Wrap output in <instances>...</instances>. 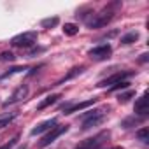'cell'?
<instances>
[{
    "mask_svg": "<svg viewBox=\"0 0 149 149\" xmlns=\"http://www.w3.org/2000/svg\"><path fill=\"white\" fill-rule=\"evenodd\" d=\"M109 137V133H100V135H97L95 139H88L86 142H83L77 149H100V146L104 144V140Z\"/></svg>",
    "mask_w": 149,
    "mask_h": 149,
    "instance_id": "277c9868",
    "label": "cell"
},
{
    "mask_svg": "<svg viewBox=\"0 0 149 149\" xmlns=\"http://www.w3.org/2000/svg\"><path fill=\"white\" fill-rule=\"evenodd\" d=\"M137 39H139V32H130V33H126V35L121 37V44H132Z\"/></svg>",
    "mask_w": 149,
    "mask_h": 149,
    "instance_id": "9a60e30c",
    "label": "cell"
},
{
    "mask_svg": "<svg viewBox=\"0 0 149 149\" xmlns=\"http://www.w3.org/2000/svg\"><path fill=\"white\" fill-rule=\"evenodd\" d=\"M105 118V109H97V111H91L88 112V116L84 118V123H83V130H90L93 126H97L98 123H102Z\"/></svg>",
    "mask_w": 149,
    "mask_h": 149,
    "instance_id": "7a4b0ae2",
    "label": "cell"
},
{
    "mask_svg": "<svg viewBox=\"0 0 149 149\" xmlns=\"http://www.w3.org/2000/svg\"><path fill=\"white\" fill-rule=\"evenodd\" d=\"M95 102H97V98H91V100H86V102L76 104V105H72V107H68V109L65 111V114H74V112H77V111H83V109H86V107L93 105Z\"/></svg>",
    "mask_w": 149,
    "mask_h": 149,
    "instance_id": "8fae6325",
    "label": "cell"
},
{
    "mask_svg": "<svg viewBox=\"0 0 149 149\" xmlns=\"http://www.w3.org/2000/svg\"><path fill=\"white\" fill-rule=\"evenodd\" d=\"M63 32L67 33V35H76L77 32H79V26L77 25H74V23H65V26H63Z\"/></svg>",
    "mask_w": 149,
    "mask_h": 149,
    "instance_id": "2e32d148",
    "label": "cell"
},
{
    "mask_svg": "<svg viewBox=\"0 0 149 149\" xmlns=\"http://www.w3.org/2000/svg\"><path fill=\"white\" fill-rule=\"evenodd\" d=\"M128 84H130L128 81H121V83H116V84H112V86H111L109 90H111V91H118V90H125V88H128Z\"/></svg>",
    "mask_w": 149,
    "mask_h": 149,
    "instance_id": "d6986e66",
    "label": "cell"
},
{
    "mask_svg": "<svg viewBox=\"0 0 149 149\" xmlns=\"http://www.w3.org/2000/svg\"><path fill=\"white\" fill-rule=\"evenodd\" d=\"M109 54H111V46L109 44H102V46H97V47L90 49V56L93 60H105Z\"/></svg>",
    "mask_w": 149,
    "mask_h": 149,
    "instance_id": "8992f818",
    "label": "cell"
},
{
    "mask_svg": "<svg viewBox=\"0 0 149 149\" xmlns=\"http://www.w3.org/2000/svg\"><path fill=\"white\" fill-rule=\"evenodd\" d=\"M130 74H132V72H119V74H114L112 77H109V79L102 81L98 86H100V88H105L107 84H116V83H121V81H125V79L130 76Z\"/></svg>",
    "mask_w": 149,
    "mask_h": 149,
    "instance_id": "9c48e42d",
    "label": "cell"
},
{
    "mask_svg": "<svg viewBox=\"0 0 149 149\" xmlns=\"http://www.w3.org/2000/svg\"><path fill=\"white\" fill-rule=\"evenodd\" d=\"M67 130H68V126H67V125H65V126H61V125H60V126L51 128V130H49V132L42 137V140L39 142V147H47L49 144H53V142H54V140H56L61 133H65Z\"/></svg>",
    "mask_w": 149,
    "mask_h": 149,
    "instance_id": "3957f363",
    "label": "cell"
},
{
    "mask_svg": "<svg viewBox=\"0 0 149 149\" xmlns=\"http://www.w3.org/2000/svg\"><path fill=\"white\" fill-rule=\"evenodd\" d=\"M137 137H139V140H142L144 144H147V140H149L147 128H142V130H139V132H137Z\"/></svg>",
    "mask_w": 149,
    "mask_h": 149,
    "instance_id": "ac0fdd59",
    "label": "cell"
},
{
    "mask_svg": "<svg viewBox=\"0 0 149 149\" xmlns=\"http://www.w3.org/2000/svg\"><path fill=\"white\" fill-rule=\"evenodd\" d=\"M35 42H37V32H23L11 40V44L16 47H30Z\"/></svg>",
    "mask_w": 149,
    "mask_h": 149,
    "instance_id": "6da1fadb",
    "label": "cell"
},
{
    "mask_svg": "<svg viewBox=\"0 0 149 149\" xmlns=\"http://www.w3.org/2000/svg\"><path fill=\"white\" fill-rule=\"evenodd\" d=\"M40 25H42L44 28H53V26L58 25V18H47V19H42Z\"/></svg>",
    "mask_w": 149,
    "mask_h": 149,
    "instance_id": "e0dca14e",
    "label": "cell"
},
{
    "mask_svg": "<svg viewBox=\"0 0 149 149\" xmlns=\"http://www.w3.org/2000/svg\"><path fill=\"white\" fill-rule=\"evenodd\" d=\"M54 126H56V119H47V121L37 125L35 128H32V135H40V133H44V132H49V130L54 128Z\"/></svg>",
    "mask_w": 149,
    "mask_h": 149,
    "instance_id": "ba28073f",
    "label": "cell"
},
{
    "mask_svg": "<svg viewBox=\"0 0 149 149\" xmlns=\"http://www.w3.org/2000/svg\"><path fill=\"white\" fill-rule=\"evenodd\" d=\"M135 112L140 114V116H147L149 112V107H147V95L144 93L137 102H135Z\"/></svg>",
    "mask_w": 149,
    "mask_h": 149,
    "instance_id": "30bf717a",
    "label": "cell"
},
{
    "mask_svg": "<svg viewBox=\"0 0 149 149\" xmlns=\"http://www.w3.org/2000/svg\"><path fill=\"white\" fill-rule=\"evenodd\" d=\"M114 149H121V147H114Z\"/></svg>",
    "mask_w": 149,
    "mask_h": 149,
    "instance_id": "603a6c76",
    "label": "cell"
},
{
    "mask_svg": "<svg viewBox=\"0 0 149 149\" xmlns=\"http://www.w3.org/2000/svg\"><path fill=\"white\" fill-rule=\"evenodd\" d=\"M14 54L9 53V51H4V53H0V61H14Z\"/></svg>",
    "mask_w": 149,
    "mask_h": 149,
    "instance_id": "ffe728a7",
    "label": "cell"
},
{
    "mask_svg": "<svg viewBox=\"0 0 149 149\" xmlns=\"http://www.w3.org/2000/svg\"><path fill=\"white\" fill-rule=\"evenodd\" d=\"M58 98H60V95H51V97H47L46 100H42V102L39 104V107H37V109H39V111H42V109H46V107L53 105V104H54Z\"/></svg>",
    "mask_w": 149,
    "mask_h": 149,
    "instance_id": "5bb4252c",
    "label": "cell"
},
{
    "mask_svg": "<svg viewBox=\"0 0 149 149\" xmlns=\"http://www.w3.org/2000/svg\"><path fill=\"white\" fill-rule=\"evenodd\" d=\"M26 95H28V86H26V84H23V86L16 88V90H14V93L11 95L9 102H7V105H9V104H16V102H21L23 98H26Z\"/></svg>",
    "mask_w": 149,
    "mask_h": 149,
    "instance_id": "52a82bcc",
    "label": "cell"
},
{
    "mask_svg": "<svg viewBox=\"0 0 149 149\" xmlns=\"http://www.w3.org/2000/svg\"><path fill=\"white\" fill-rule=\"evenodd\" d=\"M112 19V13H100V14H97L91 21H88V25L91 26V28H100V26H105L109 21Z\"/></svg>",
    "mask_w": 149,
    "mask_h": 149,
    "instance_id": "5b68a950",
    "label": "cell"
},
{
    "mask_svg": "<svg viewBox=\"0 0 149 149\" xmlns=\"http://www.w3.org/2000/svg\"><path fill=\"white\" fill-rule=\"evenodd\" d=\"M132 97H135V93H133V91H126V93L119 95V97H118V100H119L121 104H126V102H128V100H130Z\"/></svg>",
    "mask_w": 149,
    "mask_h": 149,
    "instance_id": "44dd1931",
    "label": "cell"
},
{
    "mask_svg": "<svg viewBox=\"0 0 149 149\" xmlns=\"http://www.w3.org/2000/svg\"><path fill=\"white\" fill-rule=\"evenodd\" d=\"M83 70H84V68H83V67H76V68H72V70H70V72H68V74H67V76H65V77H63V79H60V81H58V83H56V84H63V83H65V81H68V79H72V77H76V76H77V74H81V72H83Z\"/></svg>",
    "mask_w": 149,
    "mask_h": 149,
    "instance_id": "4fadbf2b",
    "label": "cell"
},
{
    "mask_svg": "<svg viewBox=\"0 0 149 149\" xmlns=\"http://www.w3.org/2000/svg\"><path fill=\"white\" fill-rule=\"evenodd\" d=\"M18 140H19V137L16 135V137H14V139H13L11 142H7V144H4L2 147H0V149H13V147H14V146L18 144Z\"/></svg>",
    "mask_w": 149,
    "mask_h": 149,
    "instance_id": "7402d4cb",
    "label": "cell"
},
{
    "mask_svg": "<svg viewBox=\"0 0 149 149\" xmlns=\"http://www.w3.org/2000/svg\"><path fill=\"white\" fill-rule=\"evenodd\" d=\"M18 118V112H7V114H2L0 116V128H4V126H7L13 119H16Z\"/></svg>",
    "mask_w": 149,
    "mask_h": 149,
    "instance_id": "7c38bea8",
    "label": "cell"
}]
</instances>
